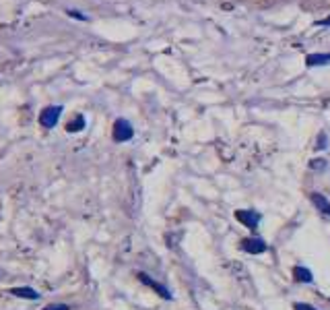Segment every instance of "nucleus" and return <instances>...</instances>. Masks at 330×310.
Instances as JSON below:
<instances>
[{"instance_id":"f257e3e1","label":"nucleus","mask_w":330,"mask_h":310,"mask_svg":"<svg viewBox=\"0 0 330 310\" xmlns=\"http://www.w3.org/2000/svg\"><path fill=\"white\" fill-rule=\"evenodd\" d=\"M62 112H64L62 106H48V108H43L41 112H39V124H41L43 128H48V130L54 128V126L58 124Z\"/></svg>"},{"instance_id":"f03ea898","label":"nucleus","mask_w":330,"mask_h":310,"mask_svg":"<svg viewBox=\"0 0 330 310\" xmlns=\"http://www.w3.org/2000/svg\"><path fill=\"white\" fill-rule=\"evenodd\" d=\"M132 137H135V128H132V124L128 120L120 118L114 122V141L116 143H126Z\"/></svg>"},{"instance_id":"7ed1b4c3","label":"nucleus","mask_w":330,"mask_h":310,"mask_svg":"<svg viewBox=\"0 0 330 310\" xmlns=\"http://www.w3.org/2000/svg\"><path fill=\"white\" fill-rule=\"evenodd\" d=\"M235 219L237 221H241L248 230H256L258 228V224H260V219H262V215L258 213V211H254V209H237L235 211Z\"/></svg>"},{"instance_id":"20e7f679","label":"nucleus","mask_w":330,"mask_h":310,"mask_svg":"<svg viewBox=\"0 0 330 310\" xmlns=\"http://www.w3.org/2000/svg\"><path fill=\"white\" fill-rule=\"evenodd\" d=\"M239 248L244 250V252H250V254H262V252H267V242H264L262 238L258 236H250V238H244L239 242Z\"/></svg>"},{"instance_id":"39448f33","label":"nucleus","mask_w":330,"mask_h":310,"mask_svg":"<svg viewBox=\"0 0 330 310\" xmlns=\"http://www.w3.org/2000/svg\"><path fill=\"white\" fill-rule=\"evenodd\" d=\"M139 279L145 283V285H149V287H153V290H155L161 298H165V300H171V294H169V290H167V287L165 285H161V283H157L155 279H151L147 273H139Z\"/></svg>"},{"instance_id":"423d86ee","label":"nucleus","mask_w":330,"mask_h":310,"mask_svg":"<svg viewBox=\"0 0 330 310\" xmlns=\"http://www.w3.org/2000/svg\"><path fill=\"white\" fill-rule=\"evenodd\" d=\"M11 294L17 296V298H23V300H39L41 298V294L37 290H33V287H27V285L25 287H13Z\"/></svg>"},{"instance_id":"0eeeda50","label":"nucleus","mask_w":330,"mask_h":310,"mask_svg":"<svg viewBox=\"0 0 330 310\" xmlns=\"http://www.w3.org/2000/svg\"><path fill=\"white\" fill-rule=\"evenodd\" d=\"M293 277H295V281H299V283H312V281H314L312 271L305 269V267H301V265L293 267Z\"/></svg>"},{"instance_id":"6e6552de","label":"nucleus","mask_w":330,"mask_h":310,"mask_svg":"<svg viewBox=\"0 0 330 310\" xmlns=\"http://www.w3.org/2000/svg\"><path fill=\"white\" fill-rule=\"evenodd\" d=\"M310 198H312V203L322 211V213H326V215H330V203L326 201V198L322 196V194H318V192H312L310 194Z\"/></svg>"},{"instance_id":"1a4fd4ad","label":"nucleus","mask_w":330,"mask_h":310,"mask_svg":"<svg viewBox=\"0 0 330 310\" xmlns=\"http://www.w3.org/2000/svg\"><path fill=\"white\" fill-rule=\"evenodd\" d=\"M307 64H330V54H310L305 58Z\"/></svg>"},{"instance_id":"9d476101","label":"nucleus","mask_w":330,"mask_h":310,"mask_svg":"<svg viewBox=\"0 0 330 310\" xmlns=\"http://www.w3.org/2000/svg\"><path fill=\"white\" fill-rule=\"evenodd\" d=\"M83 128H85V116L83 114H79L75 120H71L69 124H66V130H69V132H79Z\"/></svg>"},{"instance_id":"9b49d317","label":"nucleus","mask_w":330,"mask_h":310,"mask_svg":"<svg viewBox=\"0 0 330 310\" xmlns=\"http://www.w3.org/2000/svg\"><path fill=\"white\" fill-rule=\"evenodd\" d=\"M43 310H71V306L69 304H48Z\"/></svg>"},{"instance_id":"f8f14e48","label":"nucleus","mask_w":330,"mask_h":310,"mask_svg":"<svg viewBox=\"0 0 330 310\" xmlns=\"http://www.w3.org/2000/svg\"><path fill=\"white\" fill-rule=\"evenodd\" d=\"M293 308H295V310H318V308H314L312 304H305V302H295Z\"/></svg>"},{"instance_id":"ddd939ff","label":"nucleus","mask_w":330,"mask_h":310,"mask_svg":"<svg viewBox=\"0 0 330 310\" xmlns=\"http://www.w3.org/2000/svg\"><path fill=\"white\" fill-rule=\"evenodd\" d=\"M66 13H69L71 17H75V19H81V21H85L87 17H83V15H79V11H66Z\"/></svg>"},{"instance_id":"4468645a","label":"nucleus","mask_w":330,"mask_h":310,"mask_svg":"<svg viewBox=\"0 0 330 310\" xmlns=\"http://www.w3.org/2000/svg\"><path fill=\"white\" fill-rule=\"evenodd\" d=\"M322 147H326V135H320V141L316 145V149H322Z\"/></svg>"}]
</instances>
